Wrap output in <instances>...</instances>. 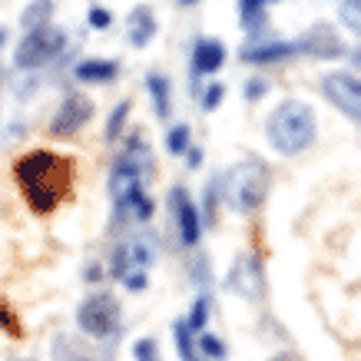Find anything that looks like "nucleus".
<instances>
[{"label": "nucleus", "mask_w": 361, "mask_h": 361, "mask_svg": "<svg viewBox=\"0 0 361 361\" xmlns=\"http://www.w3.org/2000/svg\"><path fill=\"white\" fill-rule=\"evenodd\" d=\"M265 189H269V169L262 163H239L226 176V196L242 212L259 209V202L265 199Z\"/></svg>", "instance_id": "3"}, {"label": "nucleus", "mask_w": 361, "mask_h": 361, "mask_svg": "<svg viewBox=\"0 0 361 361\" xmlns=\"http://www.w3.org/2000/svg\"><path fill=\"white\" fill-rule=\"evenodd\" d=\"M295 54L315 56V60H338V56L345 54V47H341L338 33L331 30L329 23H315V27L295 44Z\"/></svg>", "instance_id": "9"}, {"label": "nucleus", "mask_w": 361, "mask_h": 361, "mask_svg": "<svg viewBox=\"0 0 361 361\" xmlns=\"http://www.w3.org/2000/svg\"><path fill=\"white\" fill-rule=\"evenodd\" d=\"M295 54V44L288 40H269V44H255L242 50V60L245 63H275V60H285V56Z\"/></svg>", "instance_id": "14"}, {"label": "nucleus", "mask_w": 361, "mask_h": 361, "mask_svg": "<svg viewBox=\"0 0 361 361\" xmlns=\"http://www.w3.org/2000/svg\"><path fill=\"white\" fill-rule=\"evenodd\" d=\"M123 282H126L130 292H142V288H146V272H126L123 275Z\"/></svg>", "instance_id": "27"}, {"label": "nucleus", "mask_w": 361, "mask_h": 361, "mask_svg": "<svg viewBox=\"0 0 361 361\" xmlns=\"http://www.w3.org/2000/svg\"><path fill=\"white\" fill-rule=\"evenodd\" d=\"M0 44H4V30H0Z\"/></svg>", "instance_id": "34"}, {"label": "nucleus", "mask_w": 361, "mask_h": 361, "mask_svg": "<svg viewBox=\"0 0 361 361\" xmlns=\"http://www.w3.org/2000/svg\"><path fill=\"white\" fill-rule=\"evenodd\" d=\"M146 83H149V93H153L156 113H159V116H169V83H166V77H156L153 73Z\"/></svg>", "instance_id": "18"}, {"label": "nucleus", "mask_w": 361, "mask_h": 361, "mask_svg": "<svg viewBox=\"0 0 361 361\" xmlns=\"http://www.w3.org/2000/svg\"><path fill=\"white\" fill-rule=\"evenodd\" d=\"M116 73H120V66L113 60H83L77 66V80H83V83H110V80H116Z\"/></svg>", "instance_id": "16"}, {"label": "nucleus", "mask_w": 361, "mask_h": 361, "mask_svg": "<svg viewBox=\"0 0 361 361\" xmlns=\"http://www.w3.org/2000/svg\"><path fill=\"white\" fill-rule=\"evenodd\" d=\"M110 11H103V7H93V11H90V27H93V30H106V27H110Z\"/></svg>", "instance_id": "26"}, {"label": "nucleus", "mask_w": 361, "mask_h": 361, "mask_svg": "<svg viewBox=\"0 0 361 361\" xmlns=\"http://www.w3.org/2000/svg\"><path fill=\"white\" fill-rule=\"evenodd\" d=\"M242 4V13H252V11H262V0H239Z\"/></svg>", "instance_id": "30"}, {"label": "nucleus", "mask_w": 361, "mask_h": 361, "mask_svg": "<svg viewBox=\"0 0 361 361\" xmlns=\"http://www.w3.org/2000/svg\"><path fill=\"white\" fill-rule=\"evenodd\" d=\"M262 4H272V0H262Z\"/></svg>", "instance_id": "35"}, {"label": "nucleus", "mask_w": 361, "mask_h": 361, "mask_svg": "<svg viewBox=\"0 0 361 361\" xmlns=\"http://www.w3.org/2000/svg\"><path fill=\"white\" fill-rule=\"evenodd\" d=\"M226 63V47L219 44V40H209V37H202L196 44V50H192V66H196V73H216L219 66Z\"/></svg>", "instance_id": "13"}, {"label": "nucleus", "mask_w": 361, "mask_h": 361, "mask_svg": "<svg viewBox=\"0 0 361 361\" xmlns=\"http://www.w3.org/2000/svg\"><path fill=\"white\" fill-rule=\"evenodd\" d=\"M265 133H269V142L282 156H295L315 142V113L298 99H285L282 106L269 116Z\"/></svg>", "instance_id": "2"}, {"label": "nucleus", "mask_w": 361, "mask_h": 361, "mask_svg": "<svg viewBox=\"0 0 361 361\" xmlns=\"http://www.w3.org/2000/svg\"><path fill=\"white\" fill-rule=\"evenodd\" d=\"M166 146H169V153H173V156H183V153H186V149H189V126H186V123L169 130V140H166Z\"/></svg>", "instance_id": "21"}, {"label": "nucleus", "mask_w": 361, "mask_h": 361, "mask_svg": "<svg viewBox=\"0 0 361 361\" xmlns=\"http://www.w3.org/2000/svg\"><path fill=\"white\" fill-rule=\"evenodd\" d=\"M232 288L245 298H259L262 292V265L255 255H242L235 269H232Z\"/></svg>", "instance_id": "11"}, {"label": "nucleus", "mask_w": 361, "mask_h": 361, "mask_svg": "<svg viewBox=\"0 0 361 361\" xmlns=\"http://www.w3.org/2000/svg\"><path fill=\"white\" fill-rule=\"evenodd\" d=\"M265 93H269V83H265V80H249L245 97H249V99H259V97H265Z\"/></svg>", "instance_id": "28"}, {"label": "nucleus", "mask_w": 361, "mask_h": 361, "mask_svg": "<svg viewBox=\"0 0 361 361\" xmlns=\"http://www.w3.org/2000/svg\"><path fill=\"white\" fill-rule=\"evenodd\" d=\"M60 47H63V33L56 30V27H50V23H40V27H33L20 40V47H17V66L37 70V66H44L47 60H54V56L60 54Z\"/></svg>", "instance_id": "5"}, {"label": "nucleus", "mask_w": 361, "mask_h": 361, "mask_svg": "<svg viewBox=\"0 0 361 361\" xmlns=\"http://www.w3.org/2000/svg\"><path fill=\"white\" fill-rule=\"evenodd\" d=\"M126 116H130V103L123 99L120 106L113 110L110 123H106V140H116V136H120V130H123V123H126Z\"/></svg>", "instance_id": "22"}, {"label": "nucleus", "mask_w": 361, "mask_h": 361, "mask_svg": "<svg viewBox=\"0 0 361 361\" xmlns=\"http://www.w3.org/2000/svg\"><path fill=\"white\" fill-rule=\"evenodd\" d=\"M176 345H179V358L183 361H199V355H196V348H192V335H189V325L186 322H176Z\"/></svg>", "instance_id": "19"}, {"label": "nucleus", "mask_w": 361, "mask_h": 361, "mask_svg": "<svg viewBox=\"0 0 361 361\" xmlns=\"http://www.w3.org/2000/svg\"><path fill=\"white\" fill-rule=\"evenodd\" d=\"M169 206H173L176 212V222H179V235H183V245H196L199 242V212L196 206H192V199H189V192L183 186H176L173 192H169Z\"/></svg>", "instance_id": "10"}, {"label": "nucleus", "mask_w": 361, "mask_h": 361, "mask_svg": "<svg viewBox=\"0 0 361 361\" xmlns=\"http://www.w3.org/2000/svg\"><path fill=\"white\" fill-rule=\"evenodd\" d=\"M272 361H302V358H298V355H275Z\"/></svg>", "instance_id": "32"}, {"label": "nucleus", "mask_w": 361, "mask_h": 361, "mask_svg": "<svg viewBox=\"0 0 361 361\" xmlns=\"http://www.w3.org/2000/svg\"><path fill=\"white\" fill-rule=\"evenodd\" d=\"M199 348H202V355H206V358H222V355H226V345H222L216 335H202Z\"/></svg>", "instance_id": "24"}, {"label": "nucleus", "mask_w": 361, "mask_h": 361, "mask_svg": "<svg viewBox=\"0 0 361 361\" xmlns=\"http://www.w3.org/2000/svg\"><path fill=\"white\" fill-rule=\"evenodd\" d=\"M77 325L93 338H110L113 331L120 329V302L110 292H93L80 305Z\"/></svg>", "instance_id": "4"}, {"label": "nucleus", "mask_w": 361, "mask_h": 361, "mask_svg": "<svg viewBox=\"0 0 361 361\" xmlns=\"http://www.w3.org/2000/svg\"><path fill=\"white\" fill-rule=\"evenodd\" d=\"M50 13H54V0H33L30 7L23 11V27L33 30V27H40V23H50Z\"/></svg>", "instance_id": "17"}, {"label": "nucleus", "mask_w": 361, "mask_h": 361, "mask_svg": "<svg viewBox=\"0 0 361 361\" xmlns=\"http://www.w3.org/2000/svg\"><path fill=\"white\" fill-rule=\"evenodd\" d=\"M322 90L335 110H341L348 120H358L361 113V87H358V77L351 73H331V77L322 80Z\"/></svg>", "instance_id": "7"}, {"label": "nucleus", "mask_w": 361, "mask_h": 361, "mask_svg": "<svg viewBox=\"0 0 361 361\" xmlns=\"http://www.w3.org/2000/svg\"><path fill=\"white\" fill-rule=\"evenodd\" d=\"M206 322H209V298L202 295V298L196 302V305H192V312H189L186 325H189V329H202Z\"/></svg>", "instance_id": "23"}, {"label": "nucleus", "mask_w": 361, "mask_h": 361, "mask_svg": "<svg viewBox=\"0 0 361 361\" xmlns=\"http://www.w3.org/2000/svg\"><path fill=\"white\" fill-rule=\"evenodd\" d=\"M126 30H130V44L133 47H146L156 37V17L149 7H136L126 20Z\"/></svg>", "instance_id": "15"}, {"label": "nucleus", "mask_w": 361, "mask_h": 361, "mask_svg": "<svg viewBox=\"0 0 361 361\" xmlns=\"http://www.w3.org/2000/svg\"><path fill=\"white\" fill-rule=\"evenodd\" d=\"M222 97H226L222 83H209V90L202 93V110H216V106L222 103Z\"/></svg>", "instance_id": "25"}, {"label": "nucleus", "mask_w": 361, "mask_h": 361, "mask_svg": "<svg viewBox=\"0 0 361 361\" xmlns=\"http://www.w3.org/2000/svg\"><path fill=\"white\" fill-rule=\"evenodd\" d=\"M179 4H183V7H189V4H199V0H179Z\"/></svg>", "instance_id": "33"}, {"label": "nucleus", "mask_w": 361, "mask_h": 361, "mask_svg": "<svg viewBox=\"0 0 361 361\" xmlns=\"http://www.w3.org/2000/svg\"><path fill=\"white\" fill-rule=\"evenodd\" d=\"M136 189H140V169L123 159V163L113 169V176H110V192H113V199H116V206L120 209L126 206V199H130Z\"/></svg>", "instance_id": "12"}, {"label": "nucleus", "mask_w": 361, "mask_h": 361, "mask_svg": "<svg viewBox=\"0 0 361 361\" xmlns=\"http://www.w3.org/2000/svg\"><path fill=\"white\" fill-rule=\"evenodd\" d=\"M136 358H140V361H149V358H156L153 341H149V338H142L140 345H136Z\"/></svg>", "instance_id": "29"}, {"label": "nucleus", "mask_w": 361, "mask_h": 361, "mask_svg": "<svg viewBox=\"0 0 361 361\" xmlns=\"http://www.w3.org/2000/svg\"><path fill=\"white\" fill-rule=\"evenodd\" d=\"M156 262V239L153 235H133V239L123 242V249L116 252V262H113V272L126 275V272H146L149 265Z\"/></svg>", "instance_id": "8"}, {"label": "nucleus", "mask_w": 361, "mask_h": 361, "mask_svg": "<svg viewBox=\"0 0 361 361\" xmlns=\"http://www.w3.org/2000/svg\"><path fill=\"white\" fill-rule=\"evenodd\" d=\"M90 116H93V99L83 97V93H70V97L60 103L54 123H50V136H56V140H73L90 123Z\"/></svg>", "instance_id": "6"}, {"label": "nucleus", "mask_w": 361, "mask_h": 361, "mask_svg": "<svg viewBox=\"0 0 361 361\" xmlns=\"http://www.w3.org/2000/svg\"><path fill=\"white\" fill-rule=\"evenodd\" d=\"M13 176H17L33 212L47 216L60 206V199L66 196V189L73 183V159L47 153V149H33L13 163Z\"/></svg>", "instance_id": "1"}, {"label": "nucleus", "mask_w": 361, "mask_h": 361, "mask_svg": "<svg viewBox=\"0 0 361 361\" xmlns=\"http://www.w3.org/2000/svg\"><path fill=\"white\" fill-rule=\"evenodd\" d=\"M341 23L351 33L361 30V0H341Z\"/></svg>", "instance_id": "20"}, {"label": "nucleus", "mask_w": 361, "mask_h": 361, "mask_svg": "<svg viewBox=\"0 0 361 361\" xmlns=\"http://www.w3.org/2000/svg\"><path fill=\"white\" fill-rule=\"evenodd\" d=\"M189 153V166H199V159H202V156H199V149H186Z\"/></svg>", "instance_id": "31"}]
</instances>
